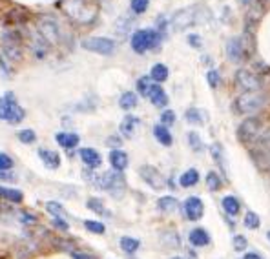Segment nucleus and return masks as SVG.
I'll list each match as a JSON object with an SVG mask.
<instances>
[{"mask_svg":"<svg viewBox=\"0 0 270 259\" xmlns=\"http://www.w3.org/2000/svg\"><path fill=\"white\" fill-rule=\"evenodd\" d=\"M130 26H132V20L126 17H123L121 20H119V33H126L130 29Z\"/></svg>","mask_w":270,"mask_h":259,"instance_id":"nucleus-48","label":"nucleus"},{"mask_svg":"<svg viewBox=\"0 0 270 259\" xmlns=\"http://www.w3.org/2000/svg\"><path fill=\"white\" fill-rule=\"evenodd\" d=\"M0 197L9 201V203H22L24 194L20 190H15V188H4V186H0Z\"/></svg>","mask_w":270,"mask_h":259,"instance_id":"nucleus-24","label":"nucleus"},{"mask_svg":"<svg viewBox=\"0 0 270 259\" xmlns=\"http://www.w3.org/2000/svg\"><path fill=\"white\" fill-rule=\"evenodd\" d=\"M185 214L186 217L190 221H197L201 219L202 214H204V204H202V201L199 197H196V195H192V197H188L185 201Z\"/></svg>","mask_w":270,"mask_h":259,"instance_id":"nucleus-13","label":"nucleus"},{"mask_svg":"<svg viewBox=\"0 0 270 259\" xmlns=\"http://www.w3.org/2000/svg\"><path fill=\"white\" fill-rule=\"evenodd\" d=\"M55 141L59 142V146L66 148V150H71L79 144L80 137L77 133H69V131H61V133H57L55 135Z\"/></svg>","mask_w":270,"mask_h":259,"instance_id":"nucleus-18","label":"nucleus"},{"mask_svg":"<svg viewBox=\"0 0 270 259\" xmlns=\"http://www.w3.org/2000/svg\"><path fill=\"white\" fill-rule=\"evenodd\" d=\"M166 28H168V20L164 17H157V31L164 37V31H166Z\"/></svg>","mask_w":270,"mask_h":259,"instance_id":"nucleus-49","label":"nucleus"},{"mask_svg":"<svg viewBox=\"0 0 270 259\" xmlns=\"http://www.w3.org/2000/svg\"><path fill=\"white\" fill-rule=\"evenodd\" d=\"M157 206H159V210H161V212H166V214H170V212L177 210L179 203H177V199L172 197V195H164V197L159 199Z\"/></svg>","mask_w":270,"mask_h":259,"instance_id":"nucleus-32","label":"nucleus"},{"mask_svg":"<svg viewBox=\"0 0 270 259\" xmlns=\"http://www.w3.org/2000/svg\"><path fill=\"white\" fill-rule=\"evenodd\" d=\"M59 7L66 13L73 22L91 24L97 17L95 0H61Z\"/></svg>","mask_w":270,"mask_h":259,"instance_id":"nucleus-1","label":"nucleus"},{"mask_svg":"<svg viewBox=\"0 0 270 259\" xmlns=\"http://www.w3.org/2000/svg\"><path fill=\"white\" fill-rule=\"evenodd\" d=\"M139 247H141V241H139V239L130 237V236L121 237V248H123L126 254H130V256L137 252V250H139Z\"/></svg>","mask_w":270,"mask_h":259,"instance_id":"nucleus-28","label":"nucleus"},{"mask_svg":"<svg viewBox=\"0 0 270 259\" xmlns=\"http://www.w3.org/2000/svg\"><path fill=\"white\" fill-rule=\"evenodd\" d=\"M188 42H190L194 48H201V37H199V35H190V37H188Z\"/></svg>","mask_w":270,"mask_h":259,"instance_id":"nucleus-53","label":"nucleus"},{"mask_svg":"<svg viewBox=\"0 0 270 259\" xmlns=\"http://www.w3.org/2000/svg\"><path fill=\"white\" fill-rule=\"evenodd\" d=\"M210 152H212V159L215 161V164L223 170V174H226V163H225V159H223V155H225V153H223V146H221L219 142H215V144H212Z\"/></svg>","mask_w":270,"mask_h":259,"instance_id":"nucleus-30","label":"nucleus"},{"mask_svg":"<svg viewBox=\"0 0 270 259\" xmlns=\"http://www.w3.org/2000/svg\"><path fill=\"white\" fill-rule=\"evenodd\" d=\"M226 55H228V59H230L232 62H236V64L245 61L248 55L247 48H245V40H243L241 37H232V39L226 42Z\"/></svg>","mask_w":270,"mask_h":259,"instance_id":"nucleus-12","label":"nucleus"},{"mask_svg":"<svg viewBox=\"0 0 270 259\" xmlns=\"http://www.w3.org/2000/svg\"><path fill=\"white\" fill-rule=\"evenodd\" d=\"M110 164H112L113 170L123 172V170L128 166V155H126V152H123V150H113V152L110 153Z\"/></svg>","mask_w":270,"mask_h":259,"instance_id":"nucleus-22","label":"nucleus"},{"mask_svg":"<svg viewBox=\"0 0 270 259\" xmlns=\"http://www.w3.org/2000/svg\"><path fill=\"white\" fill-rule=\"evenodd\" d=\"M161 241L164 243V247L168 248H179L181 247V237L177 232L174 230H166L161 234Z\"/></svg>","mask_w":270,"mask_h":259,"instance_id":"nucleus-25","label":"nucleus"},{"mask_svg":"<svg viewBox=\"0 0 270 259\" xmlns=\"http://www.w3.org/2000/svg\"><path fill=\"white\" fill-rule=\"evenodd\" d=\"M163 40V35L159 33L157 29H137L132 39H130V44H132V50L135 53H144L146 50H153L157 48L159 42Z\"/></svg>","mask_w":270,"mask_h":259,"instance_id":"nucleus-3","label":"nucleus"},{"mask_svg":"<svg viewBox=\"0 0 270 259\" xmlns=\"http://www.w3.org/2000/svg\"><path fill=\"white\" fill-rule=\"evenodd\" d=\"M18 141L24 142V144H33V142L37 141V133L29 128L20 130V131H18Z\"/></svg>","mask_w":270,"mask_h":259,"instance_id":"nucleus-38","label":"nucleus"},{"mask_svg":"<svg viewBox=\"0 0 270 259\" xmlns=\"http://www.w3.org/2000/svg\"><path fill=\"white\" fill-rule=\"evenodd\" d=\"M267 237H269V241H270V232H267Z\"/></svg>","mask_w":270,"mask_h":259,"instance_id":"nucleus-57","label":"nucleus"},{"mask_svg":"<svg viewBox=\"0 0 270 259\" xmlns=\"http://www.w3.org/2000/svg\"><path fill=\"white\" fill-rule=\"evenodd\" d=\"M86 206L90 210H93L95 214H99V215H104V217H110L112 215V212L104 206V203H102L101 199H95V197H91V199H88V203H86Z\"/></svg>","mask_w":270,"mask_h":259,"instance_id":"nucleus-31","label":"nucleus"},{"mask_svg":"<svg viewBox=\"0 0 270 259\" xmlns=\"http://www.w3.org/2000/svg\"><path fill=\"white\" fill-rule=\"evenodd\" d=\"M234 79H236L237 88L243 90V91H247V93L259 91L261 90V86H263V82H261V79H259L258 75L250 73V71H247V69H237Z\"/></svg>","mask_w":270,"mask_h":259,"instance_id":"nucleus-10","label":"nucleus"},{"mask_svg":"<svg viewBox=\"0 0 270 259\" xmlns=\"http://www.w3.org/2000/svg\"><path fill=\"white\" fill-rule=\"evenodd\" d=\"M179 183L185 188H190V186H196L197 183H199V172H197L196 168H190V170H186L185 174L181 175V179Z\"/></svg>","mask_w":270,"mask_h":259,"instance_id":"nucleus-26","label":"nucleus"},{"mask_svg":"<svg viewBox=\"0 0 270 259\" xmlns=\"http://www.w3.org/2000/svg\"><path fill=\"white\" fill-rule=\"evenodd\" d=\"M265 102H267V97L259 91H254V93H243L236 99V110L237 113H243V115H248V113H256L259 110H263Z\"/></svg>","mask_w":270,"mask_h":259,"instance_id":"nucleus-5","label":"nucleus"},{"mask_svg":"<svg viewBox=\"0 0 270 259\" xmlns=\"http://www.w3.org/2000/svg\"><path fill=\"white\" fill-rule=\"evenodd\" d=\"M139 126H141V119L135 117V115H126L123 119V123H121V133L130 139V137L135 135V131H137Z\"/></svg>","mask_w":270,"mask_h":259,"instance_id":"nucleus-15","label":"nucleus"},{"mask_svg":"<svg viewBox=\"0 0 270 259\" xmlns=\"http://www.w3.org/2000/svg\"><path fill=\"white\" fill-rule=\"evenodd\" d=\"M239 2H243V4H247V2H250V0H239Z\"/></svg>","mask_w":270,"mask_h":259,"instance_id":"nucleus-56","label":"nucleus"},{"mask_svg":"<svg viewBox=\"0 0 270 259\" xmlns=\"http://www.w3.org/2000/svg\"><path fill=\"white\" fill-rule=\"evenodd\" d=\"M206 79H208V84L212 86V88H217L221 82V77L219 73H217V69H210L208 73H206Z\"/></svg>","mask_w":270,"mask_h":259,"instance_id":"nucleus-45","label":"nucleus"},{"mask_svg":"<svg viewBox=\"0 0 270 259\" xmlns=\"http://www.w3.org/2000/svg\"><path fill=\"white\" fill-rule=\"evenodd\" d=\"M139 175H141L142 181H144L146 185L152 186L153 190H163L164 186H166V181H164V177L161 175V172H159L157 168L150 166V164L141 166V168H139Z\"/></svg>","mask_w":270,"mask_h":259,"instance_id":"nucleus-11","label":"nucleus"},{"mask_svg":"<svg viewBox=\"0 0 270 259\" xmlns=\"http://www.w3.org/2000/svg\"><path fill=\"white\" fill-rule=\"evenodd\" d=\"M128 259H135V258H132V256H130V258H128Z\"/></svg>","mask_w":270,"mask_h":259,"instance_id":"nucleus-58","label":"nucleus"},{"mask_svg":"<svg viewBox=\"0 0 270 259\" xmlns=\"http://www.w3.org/2000/svg\"><path fill=\"white\" fill-rule=\"evenodd\" d=\"M84 226H86V230L91 232V234H104L106 232V226L102 225V223H99V221H90V219H86L84 221Z\"/></svg>","mask_w":270,"mask_h":259,"instance_id":"nucleus-40","label":"nucleus"},{"mask_svg":"<svg viewBox=\"0 0 270 259\" xmlns=\"http://www.w3.org/2000/svg\"><path fill=\"white\" fill-rule=\"evenodd\" d=\"M82 48L91 53H99V55H112L117 44L115 40L106 39V37H90V39L82 40Z\"/></svg>","mask_w":270,"mask_h":259,"instance_id":"nucleus-9","label":"nucleus"},{"mask_svg":"<svg viewBox=\"0 0 270 259\" xmlns=\"http://www.w3.org/2000/svg\"><path fill=\"white\" fill-rule=\"evenodd\" d=\"M188 241L192 243V247L201 248V247L210 245V236L204 228H194V230L188 234Z\"/></svg>","mask_w":270,"mask_h":259,"instance_id":"nucleus-17","label":"nucleus"},{"mask_svg":"<svg viewBox=\"0 0 270 259\" xmlns=\"http://www.w3.org/2000/svg\"><path fill=\"white\" fill-rule=\"evenodd\" d=\"M150 77H152V80L155 84L164 82V80L168 79V68L164 64H155L152 68V71H150Z\"/></svg>","mask_w":270,"mask_h":259,"instance_id":"nucleus-29","label":"nucleus"},{"mask_svg":"<svg viewBox=\"0 0 270 259\" xmlns=\"http://www.w3.org/2000/svg\"><path fill=\"white\" fill-rule=\"evenodd\" d=\"M175 123V112H172V110H164L163 113H161V124L163 126H172V124Z\"/></svg>","mask_w":270,"mask_h":259,"instance_id":"nucleus-43","label":"nucleus"},{"mask_svg":"<svg viewBox=\"0 0 270 259\" xmlns=\"http://www.w3.org/2000/svg\"><path fill=\"white\" fill-rule=\"evenodd\" d=\"M153 84H155V82L152 80V77H150V75H144V77H141V79L137 80V90H139V93H141L142 97H148L150 91H152Z\"/></svg>","mask_w":270,"mask_h":259,"instance_id":"nucleus-33","label":"nucleus"},{"mask_svg":"<svg viewBox=\"0 0 270 259\" xmlns=\"http://www.w3.org/2000/svg\"><path fill=\"white\" fill-rule=\"evenodd\" d=\"M24 117H26V112H24V108L18 104L17 99H11V102H9V112H7V119H6V121L9 124H18Z\"/></svg>","mask_w":270,"mask_h":259,"instance_id":"nucleus-19","label":"nucleus"},{"mask_svg":"<svg viewBox=\"0 0 270 259\" xmlns=\"http://www.w3.org/2000/svg\"><path fill=\"white\" fill-rule=\"evenodd\" d=\"M37 29H39V35L48 44H59V42H61V28H59V22H57L53 17H50V15L39 17V20H37Z\"/></svg>","mask_w":270,"mask_h":259,"instance_id":"nucleus-6","label":"nucleus"},{"mask_svg":"<svg viewBox=\"0 0 270 259\" xmlns=\"http://www.w3.org/2000/svg\"><path fill=\"white\" fill-rule=\"evenodd\" d=\"M20 221L26 223V225H35V223H37V217L29 214H20Z\"/></svg>","mask_w":270,"mask_h":259,"instance_id":"nucleus-51","label":"nucleus"},{"mask_svg":"<svg viewBox=\"0 0 270 259\" xmlns=\"http://www.w3.org/2000/svg\"><path fill=\"white\" fill-rule=\"evenodd\" d=\"M71 258H73V259H95L93 256H90V254L77 252V250H71Z\"/></svg>","mask_w":270,"mask_h":259,"instance_id":"nucleus-52","label":"nucleus"},{"mask_svg":"<svg viewBox=\"0 0 270 259\" xmlns=\"http://www.w3.org/2000/svg\"><path fill=\"white\" fill-rule=\"evenodd\" d=\"M106 144H108V146H113V148H117V150H119V146H121V144H123V141H121V139H119V137L112 135V137H108Z\"/></svg>","mask_w":270,"mask_h":259,"instance_id":"nucleus-50","label":"nucleus"},{"mask_svg":"<svg viewBox=\"0 0 270 259\" xmlns=\"http://www.w3.org/2000/svg\"><path fill=\"white\" fill-rule=\"evenodd\" d=\"M148 4H150V0H132V2H130V6H132L134 13H137V15H141V13L146 11Z\"/></svg>","mask_w":270,"mask_h":259,"instance_id":"nucleus-41","label":"nucleus"},{"mask_svg":"<svg viewBox=\"0 0 270 259\" xmlns=\"http://www.w3.org/2000/svg\"><path fill=\"white\" fill-rule=\"evenodd\" d=\"M2 46H4V53L9 61H20L22 59V48H20V35L13 29H7L2 33Z\"/></svg>","mask_w":270,"mask_h":259,"instance_id":"nucleus-8","label":"nucleus"},{"mask_svg":"<svg viewBox=\"0 0 270 259\" xmlns=\"http://www.w3.org/2000/svg\"><path fill=\"white\" fill-rule=\"evenodd\" d=\"M11 99H15L11 91H7L4 97H0V121H6L7 119V112H9V102Z\"/></svg>","mask_w":270,"mask_h":259,"instance_id":"nucleus-34","label":"nucleus"},{"mask_svg":"<svg viewBox=\"0 0 270 259\" xmlns=\"http://www.w3.org/2000/svg\"><path fill=\"white\" fill-rule=\"evenodd\" d=\"M79 155H80V159H82V163H84L90 170L99 168L102 163L101 153L97 152V150H93V148H82L79 152Z\"/></svg>","mask_w":270,"mask_h":259,"instance_id":"nucleus-14","label":"nucleus"},{"mask_svg":"<svg viewBox=\"0 0 270 259\" xmlns=\"http://www.w3.org/2000/svg\"><path fill=\"white\" fill-rule=\"evenodd\" d=\"M13 159L7 153H0V172H9L13 168Z\"/></svg>","mask_w":270,"mask_h":259,"instance_id":"nucleus-42","label":"nucleus"},{"mask_svg":"<svg viewBox=\"0 0 270 259\" xmlns=\"http://www.w3.org/2000/svg\"><path fill=\"white\" fill-rule=\"evenodd\" d=\"M258 4L261 7H269L270 6V0H258Z\"/></svg>","mask_w":270,"mask_h":259,"instance_id":"nucleus-55","label":"nucleus"},{"mask_svg":"<svg viewBox=\"0 0 270 259\" xmlns=\"http://www.w3.org/2000/svg\"><path fill=\"white\" fill-rule=\"evenodd\" d=\"M148 99L152 101L153 106H157V108H164L166 104H168V95H166V91H164L159 84H153Z\"/></svg>","mask_w":270,"mask_h":259,"instance_id":"nucleus-20","label":"nucleus"},{"mask_svg":"<svg viewBox=\"0 0 270 259\" xmlns=\"http://www.w3.org/2000/svg\"><path fill=\"white\" fill-rule=\"evenodd\" d=\"M39 157L40 161L48 166V168L55 170L61 166V155L57 152H53V150H48V148H40L39 150Z\"/></svg>","mask_w":270,"mask_h":259,"instance_id":"nucleus-16","label":"nucleus"},{"mask_svg":"<svg viewBox=\"0 0 270 259\" xmlns=\"http://www.w3.org/2000/svg\"><path fill=\"white\" fill-rule=\"evenodd\" d=\"M51 225L55 226L57 230H62V232H66L68 228H69V225H68L66 221L62 219V217H53V221H51Z\"/></svg>","mask_w":270,"mask_h":259,"instance_id":"nucleus-47","label":"nucleus"},{"mask_svg":"<svg viewBox=\"0 0 270 259\" xmlns=\"http://www.w3.org/2000/svg\"><path fill=\"white\" fill-rule=\"evenodd\" d=\"M186 119H188L190 123H194V124H201L202 123L201 113H199V110H196V108H190V110L186 112Z\"/></svg>","mask_w":270,"mask_h":259,"instance_id":"nucleus-44","label":"nucleus"},{"mask_svg":"<svg viewBox=\"0 0 270 259\" xmlns=\"http://www.w3.org/2000/svg\"><path fill=\"white\" fill-rule=\"evenodd\" d=\"M263 131H265V126L261 119L248 117L239 124V128H237V139H239V142H243L245 146H250Z\"/></svg>","mask_w":270,"mask_h":259,"instance_id":"nucleus-4","label":"nucleus"},{"mask_svg":"<svg viewBox=\"0 0 270 259\" xmlns=\"http://www.w3.org/2000/svg\"><path fill=\"white\" fill-rule=\"evenodd\" d=\"M84 177L90 181L91 185L97 186V188H101L104 192H110L112 195H121L124 192V177L121 172L117 170H112V172H104L102 175H95L93 174V170L88 168V172L84 174Z\"/></svg>","mask_w":270,"mask_h":259,"instance_id":"nucleus-2","label":"nucleus"},{"mask_svg":"<svg viewBox=\"0 0 270 259\" xmlns=\"http://www.w3.org/2000/svg\"><path fill=\"white\" fill-rule=\"evenodd\" d=\"M243 259H263V256H261V254H258V252H248Z\"/></svg>","mask_w":270,"mask_h":259,"instance_id":"nucleus-54","label":"nucleus"},{"mask_svg":"<svg viewBox=\"0 0 270 259\" xmlns=\"http://www.w3.org/2000/svg\"><path fill=\"white\" fill-rule=\"evenodd\" d=\"M221 206L225 210V214H228L230 217H236L241 212V203L234 195H225V197L221 199Z\"/></svg>","mask_w":270,"mask_h":259,"instance_id":"nucleus-21","label":"nucleus"},{"mask_svg":"<svg viewBox=\"0 0 270 259\" xmlns=\"http://www.w3.org/2000/svg\"><path fill=\"white\" fill-rule=\"evenodd\" d=\"M174 259H183V258H174Z\"/></svg>","mask_w":270,"mask_h":259,"instance_id":"nucleus-59","label":"nucleus"},{"mask_svg":"<svg viewBox=\"0 0 270 259\" xmlns=\"http://www.w3.org/2000/svg\"><path fill=\"white\" fill-rule=\"evenodd\" d=\"M46 212L50 215H53V217H64V215H66L64 206H62L61 203H57V201H48V203H46Z\"/></svg>","mask_w":270,"mask_h":259,"instance_id":"nucleus-35","label":"nucleus"},{"mask_svg":"<svg viewBox=\"0 0 270 259\" xmlns=\"http://www.w3.org/2000/svg\"><path fill=\"white\" fill-rule=\"evenodd\" d=\"M259 225H261V219H259V215L256 212H247L245 214V226L248 230H256V228H259Z\"/></svg>","mask_w":270,"mask_h":259,"instance_id":"nucleus-37","label":"nucleus"},{"mask_svg":"<svg viewBox=\"0 0 270 259\" xmlns=\"http://www.w3.org/2000/svg\"><path fill=\"white\" fill-rule=\"evenodd\" d=\"M206 186H208V190H212V192H217L223 186V181H221V177L217 175V172H208L206 174Z\"/></svg>","mask_w":270,"mask_h":259,"instance_id":"nucleus-36","label":"nucleus"},{"mask_svg":"<svg viewBox=\"0 0 270 259\" xmlns=\"http://www.w3.org/2000/svg\"><path fill=\"white\" fill-rule=\"evenodd\" d=\"M137 102H139V97L135 95L134 91H126L119 99V106L123 108V110H134L137 106Z\"/></svg>","mask_w":270,"mask_h":259,"instance_id":"nucleus-27","label":"nucleus"},{"mask_svg":"<svg viewBox=\"0 0 270 259\" xmlns=\"http://www.w3.org/2000/svg\"><path fill=\"white\" fill-rule=\"evenodd\" d=\"M153 135H155V139H157L163 146H172V142H174V137H172V133L168 131V128L166 126H163V124H157V126H153Z\"/></svg>","mask_w":270,"mask_h":259,"instance_id":"nucleus-23","label":"nucleus"},{"mask_svg":"<svg viewBox=\"0 0 270 259\" xmlns=\"http://www.w3.org/2000/svg\"><path fill=\"white\" fill-rule=\"evenodd\" d=\"M248 243H247V237L245 236H236L234 237V250L237 252H241V250H247Z\"/></svg>","mask_w":270,"mask_h":259,"instance_id":"nucleus-46","label":"nucleus"},{"mask_svg":"<svg viewBox=\"0 0 270 259\" xmlns=\"http://www.w3.org/2000/svg\"><path fill=\"white\" fill-rule=\"evenodd\" d=\"M188 142H190V148L194 152H202L204 150V144H202L201 137L197 135V131H190L188 133Z\"/></svg>","mask_w":270,"mask_h":259,"instance_id":"nucleus-39","label":"nucleus"},{"mask_svg":"<svg viewBox=\"0 0 270 259\" xmlns=\"http://www.w3.org/2000/svg\"><path fill=\"white\" fill-rule=\"evenodd\" d=\"M199 11H201V9H197L196 6L177 11L174 15V18H172V28H174L175 31H181V29H186V28H190V26H194V24L204 20L202 17H199Z\"/></svg>","mask_w":270,"mask_h":259,"instance_id":"nucleus-7","label":"nucleus"}]
</instances>
